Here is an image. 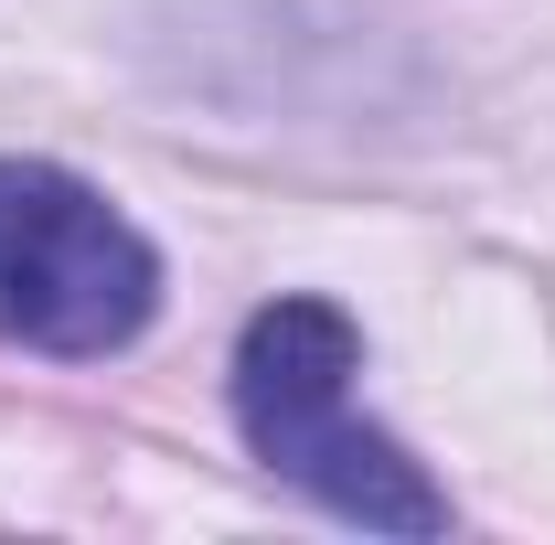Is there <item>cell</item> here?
Instances as JSON below:
<instances>
[{
  "label": "cell",
  "mask_w": 555,
  "mask_h": 545,
  "mask_svg": "<svg viewBox=\"0 0 555 545\" xmlns=\"http://www.w3.org/2000/svg\"><path fill=\"white\" fill-rule=\"evenodd\" d=\"M352 364H363V332H352L343 300H310V289L268 300L246 321V342H235V428H246V449L288 492H310L321 514H343V524L449 535V492L352 407Z\"/></svg>",
  "instance_id": "1"
},
{
  "label": "cell",
  "mask_w": 555,
  "mask_h": 545,
  "mask_svg": "<svg viewBox=\"0 0 555 545\" xmlns=\"http://www.w3.org/2000/svg\"><path fill=\"white\" fill-rule=\"evenodd\" d=\"M160 310V257L96 182L54 161H0V342L96 364Z\"/></svg>",
  "instance_id": "2"
}]
</instances>
